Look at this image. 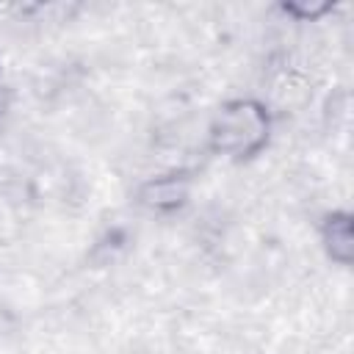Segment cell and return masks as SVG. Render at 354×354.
Here are the masks:
<instances>
[{
  "label": "cell",
  "mask_w": 354,
  "mask_h": 354,
  "mask_svg": "<svg viewBox=\"0 0 354 354\" xmlns=\"http://www.w3.org/2000/svg\"><path fill=\"white\" fill-rule=\"evenodd\" d=\"M268 136V119L254 102H232L227 105L213 124V147L232 158H246L263 147Z\"/></svg>",
  "instance_id": "obj_1"
}]
</instances>
